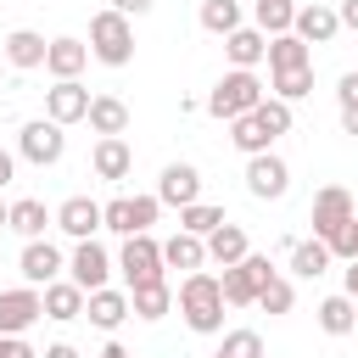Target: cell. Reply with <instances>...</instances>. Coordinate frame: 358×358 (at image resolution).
Here are the masks:
<instances>
[{"label": "cell", "instance_id": "obj_1", "mask_svg": "<svg viewBox=\"0 0 358 358\" xmlns=\"http://www.w3.org/2000/svg\"><path fill=\"white\" fill-rule=\"evenodd\" d=\"M224 285H218V274H207V268H196V274H185L179 280V313H185V324L196 330V336H218L224 330Z\"/></svg>", "mask_w": 358, "mask_h": 358}, {"label": "cell", "instance_id": "obj_2", "mask_svg": "<svg viewBox=\"0 0 358 358\" xmlns=\"http://www.w3.org/2000/svg\"><path fill=\"white\" fill-rule=\"evenodd\" d=\"M257 106H263V78L246 73V67H229V73L207 90V112H213L218 123H235V117H246V112H257Z\"/></svg>", "mask_w": 358, "mask_h": 358}, {"label": "cell", "instance_id": "obj_3", "mask_svg": "<svg viewBox=\"0 0 358 358\" xmlns=\"http://www.w3.org/2000/svg\"><path fill=\"white\" fill-rule=\"evenodd\" d=\"M90 56L106 62V67H129L134 62V22L123 11H95L90 17Z\"/></svg>", "mask_w": 358, "mask_h": 358}, {"label": "cell", "instance_id": "obj_4", "mask_svg": "<svg viewBox=\"0 0 358 358\" xmlns=\"http://www.w3.org/2000/svg\"><path fill=\"white\" fill-rule=\"evenodd\" d=\"M274 280V263L263 257V252H252V257H241L235 268H224L218 274V285H224V302L229 308H257V291Z\"/></svg>", "mask_w": 358, "mask_h": 358}, {"label": "cell", "instance_id": "obj_5", "mask_svg": "<svg viewBox=\"0 0 358 358\" xmlns=\"http://www.w3.org/2000/svg\"><path fill=\"white\" fill-rule=\"evenodd\" d=\"M62 151H67L62 123H50V117H28V123H22V134H17V157H22V162L50 168V162H62Z\"/></svg>", "mask_w": 358, "mask_h": 358}, {"label": "cell", "instance_id": "obj_6", "mask_svg": "<svg viewBox=\"0 0 358 358\" xmlns=\"http://www.w3.org/2000/svg\"><path fill=\"white\" fill-rule=\"evenodd\" d=\"M117 268H123V285H129V291H134V285H151V280H168V274H162V241L129 235L123 252H117Z\"/></svg>", "mask_w": 358, "mask_h": 358}, {"label": "cell", "instance_id": "obj_7", "mask_svg": "<svg viewBox=\"0 0 358 358\" xmlns=\"http://www.w3.org/2000/svg\"><path fill=\"white\" fill-rule=\"evenodd\" d=\"M157 213H162L157 196H112V201H106V229L123 235V241H129V235H151Z\"/></svg>", "mask_w": 358, "mask_h": 358}, {"label": "cell", "instance_id": "obj_8", "mask_svg": "<svg viewBox=\"0 0 358 358\" xmlns=\"http://www.w3.org/2000/svg\"><path fill=\"white\" fill-rule=\"evenodd\" d=\"M358 218V207H352V190H341V185H324L319 196H313V235L330 246L347 224Z\"/></svg>", "mask_w": 358, "mask_h": 358}, {"label": "cell", "instance_id": "obj_9", "mask_svg": "<svg viewBox=\"0 0 358 358\" xmlns=\"http://www.w3.org/2000/svg\"><path fill=\"white\" fill-rule=\"evenodd\" d=\"M112 268H117V263H112V252H106L101 241H73V257H67V280H73L78 291H101Z\"/></svg>", "mask_w": 358, "mask_h": 358}, {"label": "cell", "instance_id": "obj_10", "mask_svg": "<svg viewBox=\"0 0 358 358\" xmlns=\"http://www.w3.org/2000/svg\"><path fill=\"white\" fill-rule=\"evenodd\" d=\"M39 319H45V291H34V285L0 291V336H22Z\"/></svg>", "mask_w": 358, "mask_h": 358}, {"label": "cell", "instance_id": "obj_11", "mask_svg": "<svg viewBox=\"0 0 358 358\" xmlns=\"http://www.w3.org/2000/svg\"><path fill=\"white\" fill-rule=\"evenodd\" d=\"M246 190H252L257 201H280V196L291 190V168H285V157H274V151L246 157Z\"/></svg>", "mask_w": 358, "mask_h": 358}, {"label": "cell", "instance_id": "obj_12", "mask_svg": "<svg viewBox=\"0 0 358 358\" xmlns=\"http://www.w3.org/2000/svg\"><path fill=\"white\" fill-rule=\"evenodd\" d=\"M17 268H22V285L45 291V285H56V280H62L67 257H62V246H50V241H28V246H22V257H17Z\"/></svg>", "mask_w": 358, "mask_h": 358}, {"label": "cell", "instance_id": "obj_13", "mask_svg": "<svg viewBox=\"0 0 358 358\" xmlns=\"http://www.w3.org/2000/svg\"><path fill=\"white\" fill-rule=\"evenodd\" d=\"M90 101H95V95H90L78 78H62V84L45 90V117L62 123V129H67V123H84V117H90Z\"/></svg>", "mask_w": 358, "mask_h": 358}, {"label": "cell", "instance_id": "obj_14", "mask_svg": "<svg viewBox=\"0 0 358 358\" xmlns=\"http://www.w3.org/2000/svg\"><path fill=\"white\" fill-rule=\"evenodd\" d=\"M56 229L73 235V241H95V229H106V207L90 201V196H67L56 207Z\"/></svg>", "mask_w": 358, "mask_h": 358}, {"label": "cell", "instance_id": "obj_15", "mask_svg": "<svg viewBox=\"0 0 358 358\" xmlns=\"http://www.w3.org/2000/svg\"><path fill=\"white\" fill-rule=\"evenodd\" d=\"M157 201H162V207H179V213L196 207V201H201V173H196L190 162H168L162 179H157Z\"/></svg>", "mask_w": 358, "mask_h": 358}, {"label": "cell", "instance_id": "obj_16", "mask_svg": "<svg viewBox=\"0 0 358 358\" xmlns=\"http://www.w3.org/2000/svg\"><path fill=\"white\" fill-rule=\"evenodd\" d=\"M84 319L95 324V330H117L123 319H134V308H129V291H112V285H101V291H90V302H84Z\"/></svg>", "mask_w": 358, "mask_h": 358}, {"label": "cell", "instance_id": "obj_17", "mask_svg": "<svg viewBox=\"0 0 358 358\" xmlns=\"http://www.w3.org/2000/svg\"><path fill=\"white\" fill-rule=\"evenodd\" d=\"M302 45H330L336 34H341V17H336V6H296V28H291Z\"/></svg>", "mask_w": 358, "mask_h": 358}, {"label": "cell", "instance_id": "obj_18", "mask_svg": "<svg viewBox=\"0 0 358 358\" xmlns=\"http://www.w3.org/2000/svg\"><path fill=\"white\" fill-rule=\"evenodd\" d=\"M0 50H6V62H11L17 73H28V67H45L50 39H45V34H34V28H11V34L0 39Z\"/></svg>", "mask_w": 358, "mask_h": 358}, {"label": "cell", "instance_id": "obj_19", "mask_svg": "<svg viewBox=\"0 0 358 358\" xmlns=\"http://www.w3.org/2000/svg\"><path fill=\"white\" fill-rule=\"evenodd\" d=\"M90 168H95V179H106V185L129 179V173H134V151H129V140H95Z\"/></svg>", "mask_w": 358, "mask_h": 358}, {"label": "cell", "instance_id": "obj_20", "mask_svg": "<svg viewBox=\"0 0 358 358\" xmlns=\"http://www.w3.org/2000/svg\"><path fill=\"white\" fill-rule=\"evenodd\" d=\"M84 67H90V45H84V39H67V34H62V39H50L45 73H50L56 84H62V78H78Z\"/></svg>", "mask_w": 358, "mask_h": 358}, {"label": "cell", "instance_id": "obj_21", "mask_svg": "<svg viewBox=\"0 0 358 358\" xmlns=\"http://www.w3.org/2000/svg\"><path fill=\"white\" fill-rule=\"evenodd\" d=\"M241 257H252V241H246V229H241V224H218V229L207 235V263H218V268H235Z\"/></svg>", "mask_w": 358, "mask_h": 358}, {"label": "cell", "instance_id": "obj_22", "mask_svg": "<svg viewBox=\"0 0 358 358\" xmlns=\"http://www.w3.org/2000/svg\"><path fill=\"white\" fill-rule=\"evenodd\" d=\"M201 263H207V241H201V235L173 229V235L162 241V268H185V274H196Z\"/></svg>", "mask_w": 358, "mask_h": 358}, {"label": "cell", "instance_id": "obj_23", "mask_svg": "<svg viewBox=\"0 0 358 358\" xmlns=\"http://www.w3.org/2000/svg\"><path fill=\"white\" fill-rule=\"evenodd\" d=\"M224 56H229L235 67L257 73V62H268V34H257V28H235V34L224 39Z\"/></svg>", "mask_w": 358, "mask_h": 358}, {"label": "cell", "instance_id": "obj_24", "mask_svg": "<svg viewBox=\"0 0 358 358\" xmlns=\"http://www.w3.org/2000/svg\"><path fill=\"white\" fill-rule=\"evenodd\" d=\"M101 140H123V129H129V106L117 101V95H95L90 101V117H84Z\"/></svg>", "mask_w": 358, "mask_h": 358}, {"label": "cell", "instance_id": "obj_25", "mask_svg": "<svg viewBox=\"0 0 358 358\" xmlns=\"http://www.w3.org/2000/svg\"><path fill=\"white\" fill-rule=\"evenodd\" d=\"M50 224H56V213H45V201H34V196H17V201H11V235H22V241H45Z\"/></svg>", "mask_w": 358, "mask_h": 358}, {"label": "cell", "instance_id": "obj_26", "mask_svg": "<svg viewBox=\"0 0 358 358\" xmlns=\"http://www.w3.org/2000/svg\"><path fill=\"white\" fill-rule=\"evenodd\" d=\"M84 302H90V291H78L73 280H56V285H45V319H56V324H67V319H84Z\"/></svg>", "mask_w": 358, "mask_h": 358}, {"label": "cell", "instance_id": "obj_27", "mask_svg": "<svg viewBox=\"0 0 358 358\" xmlns=\"http://www.w3.org/2000/svg\"><path fill=\"white\" fill-rule=\"evenodd\" d=\"M313 313H319V330H324V336H352V330H358V302H352L347 291L324 296Z\"/></svg>", "mask_w": 358, "mask_h": 358}, {"label": "cell", "instance_id": "obj_28", "mask_svg": "<svg viewBox=\"0 0 358 358\" xmlns=\"http://www.w3.org/2000/svg\"><path fill=\"white\" fill-rule=\"evenodd\" d=\"M252 28L268 34V39L291 34L296 28V0H252Z\"/></svg>", "mask_w": 358, "mask_h": 358}, {"label": "cell", "instance_id": "obj_29", "mask_svg": "<svg viewBox=\"0 0 358 358\" xmlns=\"http://www.w3.org/2000/svg\"><path fill=\"white\" fill-rule=\"evenodd\" d=\"M129 308H134V319H168V313H173V285H168V280L134 285V291H129Z\"/></svg>", "mask_w": 358, "mask_h": 358}, {"label": "cell", "instance_id": "obj_30", "mask_svg": "<svg viewBox=\"0 0 358 358\" xmlns=\"http://www.w3.org/2000/svg\"><path fill=\"white\" fill-rule=\"evenodd\" d=\"M296 67H313V45H302L296 34L268 39V73H296Z\"/></svg>", "mask_w": 358, "mask_h": 358}, {"label": "cell", "instance_id": "obj_31", "mask_svg": "<svg viewBox=\"0 0 358 358\" xmlns=\"http://www.w3.org/2000/svg\"><path fill=\"white\" fill-rule=\"evenodd\" d=\"M330 263H336V257H330V246H324L319 235H313V241H291V274H296V280H319Z\"/></svg>", "mask_w": 358, "mask_h": 358}, {"label": "cell", "instance_id": "obj_32", "mask_svg": "<svg viewBox=\"0 0 358 358\" xmlns=\"http://www.w3.org/2000/svg\"><path fill=\"white\" fill-rule=\"evenodd\" d=\"M229 140H235V151H246V157H263L268 145H274V134L257 123V112H246V117H235L229 123Z\"/></svg>", "mask_w": 358, "mask_h": 358}, {"label": "cell", "instance_id": "obj_33", "mask_svg": "<svg viewBox=\"0 0 358 358\" xmlns=\"http://www.w3.org/2000/svg\"><path fill=\"white\" fill-rule=\"evenodd\" d=\"M201 28L218 34V39H229V34L246 28V22H241V6H235V0H201Z\"/></svg>", "mask_w": 358, "mask_h": 358}, {"label": "cell", "instance_id": "obj_34", "mask_svg": "<svg viewBox=\"0 0 358 358\" xmlns=\"http://www.w3.org/2000/svg\"><path fill=\"white\" fill-rule=\"evenodd\" d=\"M268 90H274V101H302V95H313V67H296V73H268Z\"/></svg>", "mask_w": 358, "mask_h": 358}, {"label": "cell", "instance_id": "obj_35", "mask_svg": "<svg viewBox=\"0 0 358 358\" xmlns=\"http://www.w3.org/2000/svg\"><path fill=\"white\" fill-rule=\"evenodd\" d=\"M218 224H229V218H224V207H213V201H196V207L179 213V229H185V235H201V241H207Z\"/></svg>", "mask_w": 358, "mask_h": 358}, {"label": "cell", "instance_id": "obj_36", "mask_svg": "<svg viewBox=\"0 0 358 358\" xmlns=\"http://www.w3.org/2000/svg\"><path fill=\"white\" fill-rule=\"evenodd\" d=\"M291 302H296V291H291V280H280V274L257 291V308H263V313H291Z\"/></svg>", "mask_w": 358, "mask_h": 358}, {"label": "cell", "instance_id": "obj_37", "mask_svg": "<svg viewBox=\"0 0 358 358\" xmlns=\"http://www.w3.org/2000/svg\"><path fill=\"white\" fill-rule=\"evenodd\" d=\"M224 358H263V336L257 330H224Z\"/></svg>", "mask_w": 358, "mask_h": 358}, {"label": "cell", "instance_id": "obj_38", "mask_svg": "<svg viewBox=\"0 0 358 358\" xmlns=\"http://www.w3.org/2000/svg\"><path fill=\"white\" fill-rule=\"evenodd\" d=\"M257 123L280 140V134H291V106L285 101H274V95H263V106H257Z\"/></svg>", "mask_w": 358, "mask_h": 358}, {"label": "cell", "instance_id": "obj_39", "mask_svg": "<svg viewBox=\"0 0 358 358\" xmlns=\"http://www.w3.org/2000/svg\"><path fill=\"white\" fill-rule=\"evenodd\" d=\"M330 257H341V263H352V257H358V218H352V224L330 241Z\"/></svg>", "mask_w": 358, "mask_h": 358}, {"label": "cell", "instance_id": "obj_40", "mask_svg": "<svg viewBox=\"0 0 358 358\" xmlns=\"http://www.w3.org/2000/svg\"><path fill=\"white\" fill-rule=\"evenodd\" d=\"M336 101H341V112H347V106H358V67H352V73H341V84H336Z\"/></svg>", "mask_w": 358, "mask_h": 358}, {"label": "cell", "instance_id": "obj_41", "mask_svg": "<svg viewBox=\"0 0 358 358\" xmlns=\"http://www.w3.org/2000/svg\"><path fill=\"white\" fill-rule=\"evenodd\" d=\"M0 358H45V352H34L22 336H0Z\"/></svg>", "mask_w": 358, "mask_h": 358}, {"label": "cell", "instance_id": "obj_42", "mask_svg": "<svg viewBox=\"0 0 358 358\" xmlns=\"http://www.w3.org/2000/svg\"><path fill=\"white\" fill-rule=\"evenodd\" d=\"M157 0H112V11H123V17H145Z\"/></svg>", "mask_w": 358, "mask_h": 358}, {"label": "cell", "instance_id": "obj_43", "mask_svg": "<svg viewBox=\"0 0 358 358\" xmlns=\"http://www.w3.org/2000/svg\"><path fill=\"white\" fill-rule=\"evenodd\" d=\"M336 17H341V28H352V34H358V0H341V6H336Z\"/></svg>", "mask_w": 358, "mask_h": 358}, {"label": "cell", "instance_id": "obj_44", "mask_svg": "<svg viewBox=\"0 0 358 358\" xmlns=\"http://www.w3.org/2000/svg\"><path fill=\"white\" fill-rule=\"evenodd\" d=\"M11 179H17V157H11V151H6V145H0V190H6V185H11Z\"/></svg>", "mask_w": 358, "mask_h": 358}, {"label": "cell", "instance_id": "obj_45", "mask_svg": "<svg viewBox=\"0 0 358 358\" xmlns=\"http://www.w3.org/2000/svg\"><path fill=\"white\" fill-rule=\"evenodd\" d=\"M45 358H78V347H73V341H50V347H45Z\"/></svg>", "mask_w": 358, "mask_h": 358}, {"label": "cell", "instance_id": "obj_46", "mask_svg": "<svg viewBox=\"0 0 358 358\" xmlns=\"http://www.w3.org/2000/svg\"><path fill=\"white\" fill-rule=\"evenodd\" d=\"M341 280H347V296H352V302H358V257H352V263H347V268H341Z\"/></svg>", "mask_w": 358, "mask_h": 358}, {"label": "cell", "instance_id": "obj_47", "mask_svg": "<svg viewBox=\"0 0 358 358\" xmlns=\"http://www.w3.org/2000/svg\"><path fill=\"white\" fill-rule=\"evenodd\" d=\"M101 358H134V352H129L123 341H106V347H101Z\"/></svg>", "mask_w": 358, "mask_h": 358}, {"label": "cell", "instance_id": "obj_48", "mask_svg": "<svg viewBox=\"0 0 358 358\" xmlns=\"http://www.w3.org/2000/svg\"><path fill=\"white\" fill-rule=\"evenodd\" d=\"M341 129H347V134L358 140V106H347V112H341Z\"/></svg>", "mask_w": 358, "mask_h": 358}, {"label": "cell", "instance_id": "obj_49", "mask_svg": "<svg viewBox=\"0 0 358 358\" xmlns=\"http://www.w3.org/2000/svg\"><path fill=\"white\" fill-rule=\"evenodd\" d=\"M0 229H11V201H0Z\"/></svg>", "mask_w": 358, "mask_h": 358}, {"label": "cell", "instance_id": "obj_50", "mask_svg": "<svg viewBox=\"0 0 358 358\" xmlns=\"http://www.w3.org/2000/svg\"><path fill=\"white\" fill-rule=\"evenodd\" d=\"M213 358H224V352H213Z\"/></svg>", "mask_w": 358, "mask_h": 358}]
</instances>
